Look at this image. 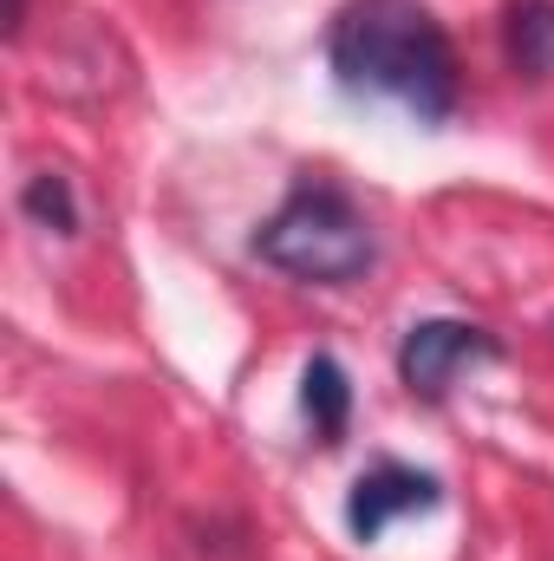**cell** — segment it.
<instances>
[{
    "label": "cell",
    "instance_id": "cell-1",
    "mask_svg": "<svg viewBox=\"0 0 554 561\" xmlns=\"http://www.w3.org/2000/svg\"><path fill=\"white\" fill-rule=\"evenodd\" d=\"M326 59L346 92L399 99L424 125H443L457 112V53L424 0H346Z\"/></svg>",
    "mask_w": 554,
    "mask_h": 561
},
{
    "label": "cell",
    "instance_id": "cell-2",
    "mask_svg": "<svg viewBox=\"0 0 554 561\" xmlns=\"http://www.w3.org/2000/svg\"><path fill=\"white\" fill-rule=\"evenodd\" d=\"M255 255L275 275L313 280V287H346L379 262L372 222L359 216V203L333 183H300L255 236Z\"/></svg>",
    "mask_w": 554,
    "mask_h": 561
},
{
    "label": "cell",
    "instance_id": "cell-3",
    "mask_svg": "<svg viewBox=\"0 0 554 561\" xmlns=\"http://www.w3.org/2000/svg\"><path fill=\"white\" fill-rule=\"evenodd\" d=\"M470 359H496V340L470 320H417L412 333L399 340V379L412 386L417 399H443L450 379Z\"/></svg>",
    "mask_w": 554,
    "mask_h": 561
},
{
    "label": "cell",
    "instance_id": "cell-4",
    "mask_svg": "<svg viewBox=\"0 0 554 561\" xmlns=\"http://www.w3.org/2000/svg\"><path fill=\"white\" fill-rule=\"evenodd\" d=\"M443 503V483L437 477H424L412 463H379V470H366L359 483H353V496H346V529L359 536V542H379L399 516H424V510H437Z\"/></svg>",
    "mask_w": 554,
    "mask_h": 561
},
{
    "label": "cell",
    "instance_id": "cell-5",
    "mask_svg": "<svg viewBox=\"0 0 554 561\" xmlns=\"http://www.w3.org/2000/svg\"><path fill=\"white\" fill-rule=\"evenodd\" d=\"M503 53L522 79H554V0H509Z\"/></svg>",
    "mask_w": 554,
    "mask_h": 561
},
{
    "label": "cell",
    "instance_id": "cell-6",
    "mask_svg": "<svg viewBox=\"0 0 554 561\" xmlns=\"http://www.w3.org/2000/svg\"><path fill=\"white\" fill-rule=\"evenodd\" d=\"M300 405H307V424L320 444H339L346 437V419H353V379L333 353H313L307 359V379H300Z\"/></svg>",
    "mask_w": 554,
    "mask_h": 561
},
{
    "label": "cell",
    "instance_id": "cell-7",
    "mask_svg": "<svg viewBox=\"0 0 554 561\" xmlns=\"http://www.w3.org/2000/svg\"><path fill=\"white\" fill-rule=\"evenodd\" d=\"M20 209H26L39 229H53V236H79V203H72V183H66L59 170H39V176L20 190Z\"/></svg>",
    "mask_w": 554,
    "mask_h": 561
},
{
    "label": "cell",
    "instance_id": "cell-8",
    "mask_svg": "<svg viewBox=\"0 0 554 561\" xmlns=\"http://www.w3.org/2000/svg\"><path fill=\"white\" fill-rule=\"evenodd\" d=\"M20 13H26V0H7V33H20Z\"/></svg>",
    "mask_w": 554,
    "mask_h": 561
}]
</instances>
